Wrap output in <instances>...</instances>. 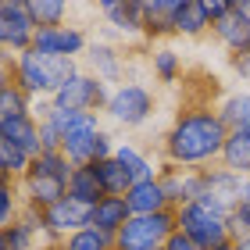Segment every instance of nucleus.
<instances>
[{
  "label": "nucleus",
  "instance_id": "38",
  "mask_svg": "<svg viewBox=\"0 0 250 250\" xmlns=\"http://www.w3.org/2000/svg\"><path fill=\"white\" fill-rule=\"evenodd\" d=\"M11 64H15V58H7V54H0V89L15 83V68H11Z\"/></svg>",
  "mask_w": 250,
  "mask_h": 250
},
{
  "label": "nucleus",
  "instance_id": "15",
  "mask_svg": "<svg viewBox=\"0 0 250 250\" xmlns=\"http://www.w3.org/2000/svg\"><path fill=\"white\" fill-rule=\"evenodd\" d=\"M125 208H129V214H161V211H172V204H168L161 179L154 175V179H140V183L129 186Z\"/></svg>",
  "mask_w": 250,
  "mask_h": 250
},
{
  "label": "nucleus",
  "instance_id": "1",
  "mask_svg": "<svg viewBox=\"0 0 250 250\" xmlns=\"http://www.w3.org/2000/svg\"><path fill=\"white\" fill-rule=\"evenodd\" d=\"M229 129L214 104H186L165 132V165L175 168H211L222 157Z\"/></svg>",
  "mask_w": 250,
  "mask_h": 250
},
{
  "label": "nucleus",
  "instance_id": "8",
  "mask_svg": "<svg viewBox=\"0 0 250 250\" xmlns=\"http://www.w3.org/2000/svg\"><path fill=\"white\" fill-rule=\"evenodd\" d=\"M89 211H93V208H86V204H79L72 197H61L58 204H50L47 211H40L43 240H47V243H61L64 236L86 229V225H89Z\"/></svg>",
  "mask_w": 250,
  "mask_h": 250
},
{
  "label": "nucleus",
  "instance_id": "41",
  "mask_svg": "<svg viewBox=\"0 0 250 250\" xmlns=\"http://www.w3.org/2000/svg\"><path fill=\"white\" fill-rule=\"evenodd\" d=\"M211 250H232V240H229V243H218V247H211Z\"/></svg>",
  "mask_w": 250,
  "mask_h": 250
},
{
  "label": "nucleus",
  "instance_id": "34",
  "mask_svg": "<svg viewBox=\"0 0 250 250\" xmlns=\"http://www.w3.org/2000/svg\"><path fill=\"white\" fill-rule=\"evenodd\" d=\"M229 229H232V236H247L250 232V179H243L240 204H236L232 214H229Z\"/></svg>",
  "mask_w": 250,
  "mask_h": 250
},
{
  "label": "nucleus",
  "instance_id": "28",
  "mask_svg": "<svg viewBox=\"0 0 250 250\" xmlns=\"http://www.w3.org/2000/svg\"><path fill=\"white\" fill-rule=\"evenodd\" d=\"M25 11L32 29H58L68 18V4H61V0H25Z\"/></svg>",
  "mask_w": 250,
  "mask_h": 250
},
{
  "label": "nucleus",
  "instance_id": "40",
  "mask_svg": "<svg viewBox=\"0 0 250 250\" xmlns=\"http://www.w3.org/2000/svg\"><path fill=\"white\" fill-rule=\"evenodd\" d=\"M232 7H236V11H240V15L250 21V0H232Z\"/></svg>",
  "mask_w": 250,
  "mask_h": 250
},
{
  "label": "nucleus",
  "instance_id": "17",
  "mask_svg": "<svg viewBox=\"0 0 250 250\" xmlns=\"http://www.w3.org/2000/svg\"><path fill=\"white\" fill-rule=\"evenodd\" d=\"M175 36V0H143V40Z\"/></svg>",
  "mask_w": 250,
  "mask_h": 250
},
{
  "label": "nucleus",
  "instance_id": "23",
  "mask_svg": "<svg viewBox=\"0 0 250 250\" xmlns=\"http://www.w3.org/2000/svg\"><path fill=\"white\" fill-rule=\"evenodd\" d=\"M64 197H72L79 204H86V208H93V204L104 197V189H100L93 168H89V165L72 168V172H68V183H64Z\"/></svg>",
  "mask_w": 250,
  "mask_h": 250
},
{
  "label": "nucleus",
  "instance_id": "4",
  "mask_svg": "<svg viewBox=\"0 0 250 250\" xmlns=\"http://www.w3.org/2000/svg\"><path fill=\"white\" fill-rule=\"evenodd\" d=\"M175 229L183 236H189L200 250H211V247L232 240L229 214L214 211L211 204H204V200H189L183 208H175Z\"/></svg>",
  "mask_w": 250,
  "mask_h": 250
},
{
  "label": "nucleus",
  "instance_id": "42",
  "mask_svg": "<svg viewBox=\"0 0 250 250\" xmlns=\"http://www.w3.org/2000/svg\"><path fill=\"white\" fill-rule=\"evenodd\" d=\"M40 250H58V243H43Z\"/></svg>",
  "mask_w": 250,
  "mask_h": 250
},
{
  "label": "nucleus",
  "instance_id": "36",
  "mask_svg": "<svg viewBox=\"0 0 250 250\" xmlns=\"http://www.w3.org/2000/svg\"><path fill=\"white\" fill-rule=\"evenodd\" d=\"M229 68L243 79V83H250V50H243V54H229Z\"/></svg>",
  "mask_w": 250,
  "mask_h": 250
},
{
  "label": "nucleus",
  "instance_id": "20",
  "mask_svg": "<svg viewBox=\"0 0 250 250\" xmlns=\"http://www.w3.org/2000/svg\"><path fill=\"white\" fill-rule=\"evenodd\" d=\"M129 218L132 214L125 208V197H100L93 204V211H89V225L100 229V232H107V236H115Z\"/></svg>",
  "mask_w": 250,
  "mask_h": 250
},
{
  "label": "nucleus",
  "instance_id": "30",
  "mask_svg": "<svg viewBox=\"0 0 250 250\" xmlns=\"http://www.w3.org/2000/svg\"><path fill=\"white\" fill-rule=\"evenodd\" d=\"M58 250H115V236L93 229V225H86V229H79L72 236H64L58 243Z\"/></svg>",
  "mask_w": 250,
  "mask_h": 250
},
{
  "label": "nucleus",
  "instance_id": "2",
  "mask_svg": "<svg viewBox=\"0 0 250 250\" xmlns=\"http://www.w3.org/2000/svg\"><path fill=\"white\" fill-rule=\"evenodd\" d=\"M11 68H15V86L29 100H50L68 79L79 72V61L58 58V54H43L36 47H29V50H21L15 58Z\"/></svg>",
  "mask_w": 250,
  "mask_h": 250
},
{
  "label": "nucleus",
  "instance_id": "21",
  "mask_svg": "<svg viewBox=\"0 0 250 250\" xmlns=\"http://www.w3.org/2000/svg\"><path fill=\"white\" fill-rule=\"evenodd\" d=\"M211 32V21L204 15V0H175V36L197 40Z\"/></svg>",
  "mask_w": 250,
  "mask_h": 250
},
{
  "label": "nucleus",
  "instance_id": "12",
  "mask_svg": "<svg viewBox=\"0 0 250 250\" xmlns=\"http://www.w3.org/2000/svg\"><path fill=\"white\" fill-rule=\"evenodd\" d=\"M32 47L43 50V54H58V58L79 61L86 54L89 40H86L83 29H75V25L64 21V25H58V29H36V32H32Z\"/></svg>",
  "mask_w": 250,
  "mask_h": 250
},
{
  "label": "nucleus",
  "instance_id": "24",
  "mask_svg": "<svg viewBox=\"0 0 250 250\" xmlns=\"http://www.w3.org/2000/svg\"><path fill=\"white\" fill-rule=\"evenodd\" d=\"M218 165L229 168V172H236L240 179H250V132H229Z\"/></svg>",
  "mask_w": 250,
  "mask_h": 250
},
{
  "label": "nucleus",
  "instance_id": "26",
  "mask_svg": "<svg viewBox=\"0 0 250 250\" xmlns=\"http://www.w3.org/2000/svg\"><path fill=\"white\" fill-rule=\"evenodd\" d=\"M111 157H115L125 172L132 175V183H140V179H154V175H157L154 161H150V157H146L136 143H129V140H118V143H115V154H111Z\"/></svg>",
  "mask_w": 250,
  "mask_h": 250
},
{
  "label": "nucleus",
  "instance_id": "6",
  "mask_svg": "<svg viewBox=\"0 0 250 250\" xmlns=\"http://www.w3.org/2000/svg\"><path fill=\"white\" fill-rule=\"evenodd\" d=\"M154 89H146L143 83H118L111 86V97H107V107L104 115L115 122V125H125V129H140L154 118Z\"/></svg>",
  "mask_w": 250,
  "mask_h": 250
},
{
  "label": "nucleus",
  "instance_id": "11",
  "mask_svg": "<svg viewBox=\"0 0 250 250\" xmlns=\"http://www.w3.org/2000/svg\"><path fill=\"white\" fill-rule=\"evenodd\" d=\"M64 183L68 175H58V172H47V168H40L36 161L29 165V172L21 175V204H25L29 211H47L50 204H58L64 197Z\"/></svg>",
  "mask_w": 250,
  "mask_h": 250
},
{
  "label": "nucleus",
  "instance_id": "43",
  "mask_svg": "<svg viewBox=\"0 0 250 250\" xmlns=\"http://www.w3.org/2000/svg\"><path fill=\"white\" fill-rule=\"evenodd\" d=\"M0 250H4V236H0Z\"/></svg>",
  "mask_w": 250,
  "mask_h": 250
},
{
  "label": "nucleus",
  "instance_id": "9",
  "mask_svg": "<svg viewBox=\"0 0 250 250\" xmlns=\"http://www.w3.org/2000/svg\"><path fill=\"white\" fill-rule=\"evenodd\" d=\"M32 21L25 11V0H0V54L18 58L32 47Z\"/></svg>",
  "mask_w": 250,
  "mask_h": 250
},
{
  "label": "nucleus",
  "instance_id": "3",
  "mask_svg": "<svg viewBox=\"0 0 250 250\" xmlns=\"http://www.w3.org/2000/svg\"><path fill=\"white\" fill-rule=\"evenodd\" d=\"M54 129L61 136V154L72 168H83V165H93V146H97V136H100V115H79V111H54L50 115Z\"/></svg>",
  "mask_w": 250,
  "mask_h": 250
},
{
  "label": "nucleus",
  "instance_id": "37",
  "mask_svg": "<svg viewBox=\"0 0 250 250\" xmlns=\"http://www.w3.org/2000/svg\"><path fill=\"white\" fill-rule=\"evenodd\" d=\"M161 250H200V247H197V243H193V240H189V236H183V232H179V229H175L172 236H168V243H165Z\"/></svg>",
  "mask_w": 250,
  "mask_h": 250
},
{
  "label": "nucleus",
  "instance_id": "25",
  "mask_svg": "<svg viewBox=\"0 0 250 250\" xmlns=\"http://www.w3.org/2000/svg\"><path fill=\"white\" fill-rule=\"evenodd\" d=\"M214 107H218V115H222L229 132H250V89L222 97V104H214Z\"/></svg>",
  "mask_w": 250,
  "mask_h": 250
},
{
  "label": "nucleus",
  "instance_id": "35",
  "mask_svg": "<svg viewBox=\"0 0 250 250\" xmlns=\"http://www.w3.org/2000/svg\"><path fill=\"white\" fill-rule=\"evenodd\" d=\"M229 11H232V0H204V15H208L211 25H218Z\"/></svg>",
  "mask_w": 250,
  "mask_h": 250
},
{
  "label": "nucleus",
  "instance_id": "29",
  "mask_svg": "<svg viewBox=\"0 0 250 250\" xmlns=\"http://www.w3.org/2000/svg\"><path fill=\"white\" fill-rule=\"evenodd\" d=\"M150 68H154V79L165 86H175L183 79V54H175L172 47H154L150 50Z\"/></svg>",
  "mask_w": 250,
  "mask_h": 250
},
{
  "label": "nucleus",
  "instance_id": "5",
  "mask_svg": "<svg viewBox=\"0 0 250 250\" xmlns=\"http://www.w3.org/2000/svg\"><path fill=\"white\" fill-rule=\"evenodd\" d=\"M107 97H111V86L100 83L97 75H89L86 68H79L50 97V107L54 111H79V115H100L107 107Z\"/></svg>",
  "mask_w": 250,
  "mask_h": 250
},
{
  "label": "nucleus",
  "instance_id": "31",
  "mask_svg": "<svg viewBox=\"0 0 250 250\" xmlns=\"http://www.w3.org/2000/svg\"><path fill=\"white\" fill-rule=\"evenodd\" d=\"M29 165H32V157L21 150V146H15L11 140H4V136H0V175L21 183V175L29 172Z\"/></svg>",
  "mask_w": 250,
  "mask_h": 250
},
{
  "label": "nucleus",
  "instance_id": "16",
  "mask_svg": "<svg viewBox=\"0 0 250 250\" xmlns=\"http://www.w3.org/2000/svg\"><path fill=\"white\" fill-rule=\"evenodd\" d=\"M4 236V250H40L43 243V229H40V211H21L7 229H0Z\"/></svg>",
  "mask_w": 250,
  "mask_h": 250
},
{
  "label": "nucleus",
  "instance_id": "22",
  "mask_svg": "<svg viewBox=\"0 0 250 250\" xmlns=\"http://www.w3.org/2000/svg\"><path fill=\"white\" fill-rule=\"evenodd\" d=\"M0 136L4 140H11L15 146H21L29 157H36L40 154V122L32 118V111L29 115H18V118H11L4 129H0Z\"/></svg>",
  "mask_w": 250,
  "mask_h": 250
},
{
  "label": "nucleus",
  "instance_id": "18",
  "mask_svg": "<svg viewBox=\"0 0 250 250\" xmlns=\"http://www.w3.org/2000/svg\"><path fill=\"white\" fill-rule=\"evenodd\" d=\"M211 32H214V40H218L229 54H243V50H250V21H247L236 7L218 21V25H211Z\"/></svg>",
  "mask_w": 250,
  "mask_h": 250
},
{
  "label": "nucleus",
  "instance_id": "39",
  "mask_svg": "<svg viewBox=\"0 0 250 250\" xmlns=\"http://www.w3.org/2000/svg\"><path fill=\"white\" fill-rule=\"evenodd\" d=\"M232 250H250V232L247 236H232Z\"/></svg>",
  "mask_w": 250,
  "mask_h": 250
},
{
  "label": "nucleus",
  "instance_id": "10",
  "mask_svg": "<svg viewBox=\"0 0 250 250\" xmlns=\"http://www.w3.org/2000/svg\"><path fill=\"white\" fill-rule=\"evenodd\" d=\"M240 189H243V179L229 172V168H200V193H197V200L204 204H211L214 211H222V214H232V208L240 204Z\"/></svg>",
  "mask_w": 250,
  "mask_h": 250
},
{
  "label": "nucleus",
  "instance_id": "14",
  "mask_svg": "<svg viewBox=\"0 0 250 250\" xmlns=\"http://www.w3.org/2000/svg\"><path fill=\"white\" fill-rule=\"evenodd\" d=\"M100 15L107 18V25L118 36L143 40V0H104Z\"/></svg>",
  "mask_w": 250,
  "mask_h": 250
},
{
  "label": "nucleus",
  "instance_id": "7",
  "mask_svg": "<svg viewBox=\"0 0 250 250\" xmlns=\"http://www.w3.org/2000/svg\"><path fill=\"white\" fill-rule=\"evenodd\" d=\"M172 232H175V211L132 214L115 232V250H161Z\"/></svg>",
  "mask_w": 250,
  "mask_h": 250
},
{
  "label": "nucleus",
  "instance_id": "33",
  "mask_svg": "<svg viewBox=\"0 0 250 250\" xmlns=\"http://www.w3.org/2000/svg\"><path fill=\"white\" fill-rule=\"evenodd\" d=\"M32 111V100L21 93V89L11 83V86H4L0 89V129L11 122V118H18V115H29Z\"/></svg>",
  "mask_w": 250,
  "mask_h": 250
},
{
  "label": "nucleus",
  "instance_id": "32",
  "mask_svg": "<svg viewBox=\"0 0 250 250\" xmlns=\"http://www.w3.org/2000/svg\"><path fill=\"white\" fill-rule=\"evenodd\" d=\"M21 211H25V204H21L18 183H15V179H4V175H0V229H7V225L15 222Z\"/></svg>",
  "mask_w": 250,
  "mask_h": 250
},
{
  "label": "nucleus",
  "instance_id": "27",
  "mask_svg": "<svg viewBox=\"0 0 250 250\" xmlns=\"http://www.w3.org/2000/svg\"><path fill=\"white\" fill-rule=\"evenodd\" d=\"M89 168H93V175H97L100 189H104V197H125V193H129L132 175L125 172L115 157H107V161H97V165H89Z\"/></svg>",
  "mask_w": 250,
  "mask_h": 250
},
{
  "label": "nucleus",
  "instance_id": "13",
  "mask_svg": "<svg viewBox=\"0 0 250 250\" xmlns=\"http://www.w3.org/2000/svg\"><path fill=\"white\" fill-rule=\"evenodd\" d=\"M157 179H161V186L168 193V204L175 208H183V204L197 200L200 193V168H175V165H161L157 168Z\"/></svg>",
  "mask_w": 250,
  "mask_h": 250
},
{
  "label": "nucleus",
  "instance_id": "19",
  "mask_svg": "<svg viewBox=\"0 0 250 250\" xmlns=\"http://www.w3.org/2000/svg\"><path fill=\"white\" fill-rule=\"evenodd\" d=\"M86 61H89V75H97L100 83H122V54L111 43H89L86 47Z\"/></svg>",
  "mask_w": 250,
  "mask_h": 250
}]
</instances>
